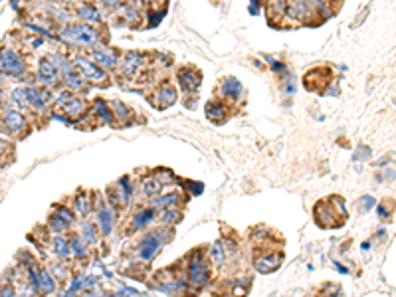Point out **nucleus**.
<instances>
[{
  "label": "nucleus",
  "instance_id": "31",
  "mask_svg": "<svg viewBox=\"0 0 396 297\" xmlns=\"http://www.w3.org/2000/svg\"><path fill=\"white\" fill-rule=\"evenodd\" d=\"M176 200H178V194L172 192V194H167V196H163V198H157L155 204H157V206H170V204H174Z\"/></svg>",
  "mask_w": 396,
  "mask_h": 297
},
{
  "label": "nucleus",
  "instance_id": "36",
  "mask_svg": "<svg viewBox=\"0 0 396 297\" xmlns=\"http://www.w3.org/2000/svg\"><path fill=\"white\" fill-rule=\"evenodd\" d=\"M0 297H14V289L12 287H4L2 293H0Z\"/></svg>",
  "mask_w": 396,
  "mask_h": 297
},
{
  "label": "nucleus",
  "instance_id": "5",
  "mask_svg": "<svg viewBox=\"0 0 396 297\" xmlns=\"http://www.w3.org/2000/svg\"><path fill=\"white\" fill-rule=\"evenodd\" d=\"M75 66L79 68V72H81V75H83L85 79H91V81H103V79H105V72H103L99 66L87 62V59H83V57H77V59H75Z\"/></svg>",
  "mask_w": 396,
  "mask_h": 297
},
{
  "label": "nucleus",
  "instance_id": "12",
  "mask_svg": "<svg viewBox=\"0 0 396 297\" xmlns=\"http://www.w3.org/2000/svg\"><path fill=\"white\" fill-rule=\"evenodd\" d=\"M38 289L44 291V293H54L56 281H54V278L50 276V272H46V270H40V272H38Z\"/></svg>",
  "mask_w": 396,
  "mask_h": 297
},
{
  "label": "nucleus",
  "instance_id": "6",
  "mask_svg": "<svg viewBox=\"0 0 396 297\" xmlns=\"http://www.w3.org/2000/svg\"><path fill=\"white\" fill-rule=\"evenodd\" d=\"M254 265H256V270H258L260 274H271V272H276L278 267L282 265V256H278V254L260 256Z\"/></svg>",
  "mask_w": 396,
  "mask_h": 297
},
{
  "label": "nucleus",
  "instance_id": "32",
  "mask_svg": "<svg viewBox=\"0 0 396 297\" xmlns=\"http://www.w3.org/2000/svg\"><path fill=\"white\" fill-rule=\"evenodd\" d=\"M56 214H57L59 218H64L66 222H70V224L74 222V214L68 210V208H57V212H56Z\"/></svg>",
  "mask_w": 396,
  "mask_h": 297
},
{
  "label": "nucleus",
  "instance_id": "14",
  "mask_svg": "<svg viewBox=\"0 0 396 297\" xmlns=\"http://www.w3.org/2000/svg\"><path fill=\"white\" fill-rule=\"evenodd\" d=\"M139 64H141V56H139V54H135V52L127 54V57H125V64H123V74L133 75V74L139 70Z\"/></svg>",
  "mask_w": 396,
  "mask_h": 297
},
{
  "label": "nucleus",
  "instance_id": "34",
  "mask_svg": "<svg viewBox=\"0 0 396 297\" xmlns=\"http://www.w3.org/2000/svg\"><path fill=\"white\" fill-rule=\"evenodd\" d=\"M101 2H103L107 8H117V6H121V2H123V0H101Z\"/></svg>",
  "mask_w": 396,
  "mask_h": 297
},
{
  "label": "nucleus",
  "instance_id": "25",
  "mask_svg": "<svg viewBox=\"0 0 396 297\" xmlns=\"http://www.w3.org/2000/svg\"><path fill=\"white\" fill-rule=\"evenodd\" d=\"M12 101L20 107H26L28 105V97H26V89L24 87H16L12 92Z\"/></svg>",
  "mask_w": 396,
  "mask_h": 297
},
{
  "label": "nucleus",
  "instance_id": "22",
  "mask_svg": "<svg viewBox=\"0 0 396 297\" xmlns=\"http://www.w3.org/2000/svg\"><path fill=\"white\" fill-rule=\"evenodd\" d=\"M79 16L83 20H87V22H99V18H101V14H99V10L95 6H81Z\"/></svg>",
  "mask_w": 396,
  "mask_h": 297
},
{
  "label": "nucleus",
  "instance_id": "27",
  "mask_svg": "<svg viewBox=\"0 0 396 297\" xmlns=\"http://www.w3.org/2000/svg\"><path fill=\"white\" fill-rule=\"evenodd\" d=\"M70 248H72V252H74L75 256H85V252H87V244H83L79 238H72Z\"/></svg>",
  "mask_w": 396,
  "mask_h": 297
},
{
  "label": "nucleus",
  "instance_id": "1",
  "mask_svg": "<svg viewBox=\"0 0 396 297\" xmlns=\"http://www.w3.org/2000/svg\"><path fill=\"white\" fill-rule=\"evenodd\" d=\"M62 36L68 42L81 44V46H95V44H99V34L95 32L94 28H89L87 24L68 26L66 30H62Z\"/></svg>",
  "mask_w": 396,
  "mask_h": 297
},
{
  "label": "nucleus",
  "instance_id": "18",
  "mask_svg": "<svg viewBox=\"0 0 396 297\" xmlns=\"http://www.w3.org/2000/svg\"><path fill=\"white\" fill-rule=\"evenodd\" d=\"M161 190V181L159 178H147V181L143 183V194L145 196H157Z\"/></svg>",
  "mask_w": 396,
  "mask_h": 297
},
{
  "label": "nucleus",
  "instance_id": "3",
  "mask_svg": "<svg viewBox=\"0 0 396 297\" xmlns=\"http://www.w3.org/2000/svg\"><path fill=\"white\" fill-rule=\"evenodd\" d=\"M210 279V270H208V263L204 260H194L189 267V281L194 287H202L206 285Z\"/></svg>",
  "mask_w": 396,
  "mask_h": 297
},
{
  "label": "nucleus",
  "instance_id": "10",
  "mask_svg": "<svg viewBox=\"0 0 396 297\" xmlns=\"http://www.w3.org/2000/svg\"><path fill=\"white\" fill-rule=\"evenodd\" d=\"M94 59L97 62V66L103 68V70L113 68V66L117 64V56H115L113 52H109V50H97V52H94Z\"/></svg>",
  "mask_w": 396,
  "mask_h": 297
},
{
  "label": "nucleus",
  "instance_id": "29",
  "mask_svg": "<svg viewBox=\"0 0 396 297\" xmlns=\"http://www.w3.org/2000/svg\"><path fill=\"white\" fill-rule=\"evenodd\" d=\"M159 99L161 101H165V103H174V99H176V93H174V89L172 87H163L161 89V95H159Z\"/></svg>",
  "mask_w": 396,
  "mask_h": 297
},
{
  "label": "nucleus",
  "instance_id": "30",
  "mask_svg": "<svg viewBox=\"0 0 396 297\" xmlns=\"http://www.w3.org/2000/svg\"><path fill=\"white\" fill-rule=\"evenodd\" d=\"M206 113H208L210 119H218V117H224V115H226V113H224V107L218 105V103H216V105H208V107H206Z\"/></svg>",
  "mask_w": 396,
  "mask_h": 297
},
{
  "label": "nucleus",
  "instance_id": "23",
  "mask_svg": "<svg viewBox=\"0 0 396 297\" xmlns=\"http://www.w3.org/2000/svg\"><path fill=\"white\" fill-rule=\"evenodd\" d=\"M119 188H121V192H119L121 202L127 204V202L131 200V183H129V178H127V176H123V178L119 181Z\"/></svg>",
  "mask_w": 396,
  "mask_h": 297
},
{
  "label": "nucleus",
  "instance_id": "33",
  "mask_svg": "<svg viewBox=\"0 0 396 297\" xmlns=\"http://www.w3.org/2000/svg\"><path fill=\"white\" fill-rule=\"evenodd\" d=\"M97 111L105 117V121H109V119H111V115H109V111H107V107L103 105V101H97Z\"/></svg>",
  "mask_w": 396,
  "mask_h": 297
},
{
  "label": "nucleus",
  "instance_id": "19",
  "mask_svg": "<svg viewBox=\"0 0 396 297\" xmlns=\"http://www.w3.org/2000/svg\"><path fill=\"white\" fill-rule=\"evenodd\" d=\"M70 242H66L64 238H59V236H56L54 238V252L59 256V258H68L70 256Z\"/></svg>",
  "mask_w": 396,
  "mask_h": 297
},
{
  "label": "nucleus",
  "instance_id": "8",
  "mask_svg": "<svg viewBox=\"0 0 396 297\" xmlns=\"http://www.w3.org/2000/svg\"><path fill=\"white\" fill-rule=\"evenodd\" d=\"M38 77L46 83H54L57 79V68L52 62L50 57H42L40 59V66H38Z\"/></svg>",
  "mask_w": 396,
  "mask_h": 297
},
{
  "label": "nucleus",
  "instance_id": "24",
  "mask_svg": "<svg viewBox=\"0 0 396 297\" xmlns=\"http://www.w3.org/2000/svg\"><path fill=\"white\" fill-rule=\"evenodd\" d=\"M81 238L85 244H95L97 242V234H95V228L91 224H83L81 228Z\"/></svg>",
  "mask_w": 396,
  "mask_h": 297
},
{
  "label": "nucleus",
  "instance_id": "9",
  "mask_svg": "<svg viewBox=\"0 0 396 297\" xmlns=\"http://www.w3.org/2000/svg\"><path fill=\"white\" fill-rule=\"evenodd\" d=\"M178 79H180V85L185 92H196V89L200 87V77L194 74V72H180L178 74Z\"/></svg>",
  "mask_w": 396,
  "mask_h": 297
},
{
  "label": "nucleus",
  "instance_id": "13",
  "mask_svg": "<svg viewBox=\"0 0 396 297\" xmlns=\"http://www.w3.org/2000/svg\"><path fill=\"white\" fill-rule=\"evenodd\" d=\"M222 93H224L226 97H230V99L238 97V95L242 93V83H240L236 77L226 79V81H224V85H222Z\"/></svg>",
  "mask_w": 396,
  "mask_h": 297
},
{
  "label": "nucleus",
  "instance_id": "2",
  "mask_svg": "<svg viewBox=\"0 0 396 297\" xmlns=\"http://www.w3.org/2000/svg\"><path fill=\"white\" fill-rule=\"evenodd\" d=\"M0 68L2 72H6L8 75H14V77H20L24 75L26 68H24V62L20 59V56L12 50H2L0 52Z\"/></svg>",
  "mask_w": 396,
  "mask_h": 297
},
{
  "label": "nucleus",
  "instance_id": "17",
  "mask_svg": "<svg viewBox=\"0 0 396 297\" xmlns=\"http://www.w3.org/2000/svg\"><path fill=\"white\" fill-rule=\"evenodd\" d=\"M210 258H212V261H214L216 265H222L226 261V254H224L222 242H214V244L210 246Z\"/></svg>",
  "mask_w": 396,
  "mask_h": 297
},
{
  "label": "nucleus",
  "instance_id": "37",
  "mask_svg": "<svg viewBox=\"0 0 396 297\" xmlns=\"http://www.w3.org/2000/svg\"><path fill=\"white\" fill-rule=\"evenodd\" d=\"M335 265H337V270H339V272H343V274H349V270H347L345 265H341V263H335Z\"/></svg>",
  "mask_w": 396,
  "mask_h": 297
},
{
  "label": "nucleus",
  "instance_id": "15",
  "mask_svg": "<svg viewBox=\"0 0 396 297\" xmlns=\"http://www.w3.org/2000/svg\"><path fill=\"white\" fill-rule=\"evenodd\" d=\"M26 97H28V103L34 105L36 109H44L46 101H44V95L38 92L36 87H26Z\"/></svg>",
  "mask_w": 396,
  "mask_h": 297
},
{
  "label": "nucleus",
  "instance_id": "16",
  "mask_svg": "<svg viewBox=\"0 0 396 297\" xmlns=\"http://www.w3.org/2000/svg\"><path fill=\"white\" fill-rule=\"evenodd\" d=\"M155 218V210H151V208H147V210H141V212H137L135 214V220H133V226H135V230H141V228H145L151 220Z\"/></svg>",
  "mask_w": 396,
  "mask_h": 297
},
{
  "label": "nucleus",
  "instance_id": "11",
  "mask_svg": "<svg viewBox=\"0 0 396 297\" xmlns=\"http://www.w3.org/2000/svg\"><path fill=\"white\" fill-rule=\"evenodd\" d=\"M99 226H101L103 236H109V234H111V228H113V212L109 210L107 206H101V208H99Z\"/></svg>",
  "mask_w": 396,
  "mask_h": 297
},
{
  "label": "nucleus",
  "instance_id": "7",
  "mask_svg": "<svg viewBox=\"0 0 396 297\" xmlns=\"http://www.w3.org/2000/svg\"><path fill=\"white\" fill-rule=\"evenodd\" d=\"M2 123L6 125V129H8L10 133H22L24 127H26V119H24V115H22L20 111H16V109H8V111L4 113Z\"/></svg>",
  "mask_w": 396,
  "mask_h": 297
},
{
  "label": "nucleus",
  "instance_id": "26",
  "mask_svg": "<svg viewBox=\"0 0 396 297\" xmlns=\"http://www.w3.org/2000/svg\"><path fill=\"white\" fill-rule=\"evenodd\" d=\"M163 220L167 224H176L180 220V212L174 210V208H165V210H163Z\"/></svg>",
  "mask_w": 396,
  "mask_h": 297
},
{
  "label": "nucleus",
  "instance_id": "21",
  "mask_svg": "<svg viewBox=\"0 0 396 297\" xmlns=\"http://www.w3.org/2000/svg\"><path fill=\"white\" fill-rule=\"evenodd\" d=\"M64 79H66V83H68V87L70 89H83L85 87V77L81 75H75V72H68L66 75H64Z\"/></svg>",
  "mask_w": 396,
  "mask_h": 297
},
{
  "label": "nucleus",
  "instance_id": "4",
  "mask_svg": "<svg viewBox=\"0 0 396 297\" xmlns=\"http://www.w3.org/2000/svg\"><path fill=\"white\" fill-rule=\"evenodd\" d=\"M163 246V240H161V236H147L145 240L139 244V256L149 261V260H153L159 252V248Z\"/></svg>",
  "mask_w": 396,
  "mask_h": 297
},
{
  "label": "nucleus",
  "instance_id": "20",
  "mask_svg": "<svg viewBox=\"0 0 396 297\" xmlns=\"http://www.w3.org/2000/svg\"><path fill=\"white\" fill-rule=\"evenodd\" d=\"M75 210H77L81 216H87V214L91 212V200H89L87 194H79V196L75 198Z\"/></svg>",
  "mask_w": 396,
  "mask_h": 297
},
{
  "label": "nucleus",
  "instance_id": "35",
  "mask_svg": "<svg viewBox=\"0 0 396 297\" xmlns=\"http://www.w3.org/2000/svg\"><path fill=\"white\" fill-rule=\"evenodd\" d=\"M373 204H375V200H373L371 196H364V198H362V206H364V210H369V208H371Z\"/></svg>",
  "mask_w": 396,
  "mask_h": 297
},
{
  "label": "nucleus",
  "instance_id": "38",
  "mask_svg": "<svg viewBox=\"0 0 396 297\" xmlns=\"http://www.w3.org/2000/svg\"><path fill=\"white\" fill-rule=\"evenodd\" d=\"M6 147H8V145H6V141H4V139H0V151H4Z\"/></svg>",
  "mask_w": 396,
  "mask_h": 297
},
{
  "label": "nucleus",
  "instance_id": "28",
  "mask_svg": "<svg viewBox=\"0 0 396 297\" xmlns=\"http://www.w3.org/2000/svg\"><path fill=\"white\" fill-rule=\"evenodd\" d=\"M50 226H52V230H56V232H64V230H68L70 222H66L64 218H59V216L56 214V216L50 218Z\"/></svg>",
  "mask_w": 396,
  "mask_h": 297
}]
</instances>
